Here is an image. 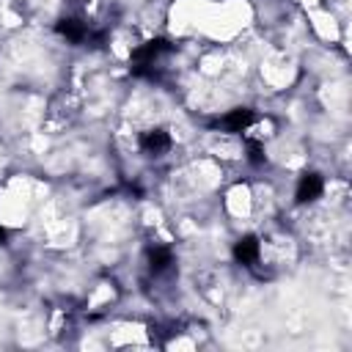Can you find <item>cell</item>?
<instances>
[{
    "label": "cell",
    "instance_id": "1",
    "mask_svg": "<svg viewBox=\"0 0 352 352\" xmlns=\"http://www.w3.org/2000/svg\"><path fill=\"white\" fill-rule=\"evenodd\" d=\"M173 50V44L168 38H151L140 47L132 50V58H129V72L132 77H140V80H148V82H160L162 80V66L160 60Z\"/></svg>",
    "mask_w": 352,
    "mask_h": 352
},
{
    "label": "cell",
    "instance_id": "2",
    "mask_svg": "<svg viewBox=\"0 0 352 352\" xmlns=\"http://www.w3.org/2000/svg\"><path fill=\"white\" fill-rule=\"evenodd\" d=\"M250 124H253V110H250V107H234V110H228L226 116H220V118L214 121L217 129H223V132H234V135L248 132Z\"/></svg>",
    "mask_w": 352,
    "mask_h": 352
},
{
    "label": "cell",
    "instance_id": "3",
    "mask_svg": "<svg viewBox=\"0 0 352 352\" xmlns=\"http://www.w3.org/2000/svg\"><path fill=\"white\" fill-rule=\"evenodd\" d=\"M55 30H58V36H63V38L72 41V44H82V41H88V33H91L88 22H82L80 16H63V19H58Z\"/></svg>",
    "mask_w": 352,
    "mask_h": 352
},
{
    "label": "cell",
    "instance_id": "4",
    "mask_svg": "<svg viewBox=\"0 0 352 352\" xmlns=\"http://www.w3.org/2000/svg\"><path fill=\"white\" fill-rule=\"evenodd\" d=\"M258 253H261V242L256 234H245L234 242V258L245 267H253L258 261Z\"/></svg>",
    "mask_w": 352,
    "mask_h": 352
},
{
    "label": "cell",
    "instance_id": "5",
    "mask_svg": "<svg viewBox=\"0 0 352 352\" xmlns=\"http://www.w3.org/2000/svg\"><path fill=\"white\" fill-rule=\"evenodd\" d=\"M140 148L148 157H162L170 148V135L165 129H146L140 135Z\"/></svg>",
    "mask_w": 352,
    "mask_h": 352
},
{
    "label": "cell",
    "instance_id": "6",
    "mask_svg": "<svg viewBox=\"0 0 352 352\" xmlns=\"http://www.w3.org/2000/svg\"><path fill=\"white\" fill-rule=\"evenodd\" d=\"M322 190H324V182H322L319 173H302L300 182H297L294 198H297V204H311L322 195Z\"/></svg>",
    "mask_w": 352,
    "mask_h": 352
},
{
    "label": "cell",
    "instance_id": "7",
    "mask_svg": "<svg viewBox=\"0 0 352 352\" xmlns=\"http://www.w3.org/2000/svg\"><path fill=\"white\" fill-rule=\"evenodd\" d=\"M146 264H148L151 275H165L173 267V250L168 245H154V248H148Z\"/></svg>",
    "mask_w": 352,
    "mask_h": 352
},
{
    "label": "cell",
    "instance_id": "8",
    "mask_svg": "<svg viewBox=\"0 0 352 352\" xmlns=\"http://www.w3.org/2000/svg\"><path fill=\"white\" fill-rule=\"evenodd\" d=\"M245 146H248V160H250V165H256V168L264 165V160H267V154H264V143L256 140V138H248Z\"/></svg>",
    "mask_w": 352,
    "mask_h": 352
}]
</instances>
